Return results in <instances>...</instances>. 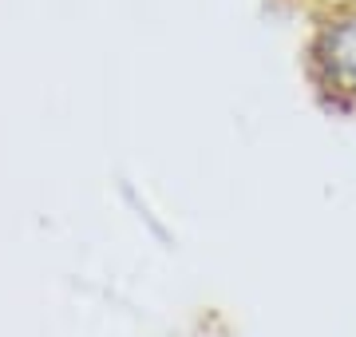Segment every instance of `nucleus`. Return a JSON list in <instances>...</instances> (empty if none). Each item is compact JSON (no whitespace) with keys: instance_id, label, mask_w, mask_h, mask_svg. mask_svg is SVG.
Segmentation results:
<instances>
[{"instance_id":"obj_1","label":"nucleus","mask_w":356,"mask_h":337,"mask_svg":"<svg viewBox=\"0 0 356 337\" xmlns=\"http://www.w3.org/2000/svg\"><path fill=\"white\" fill-rule=\"evenodd\" d=\"M301 68L325 111L356 116V0H337L309 13Z\"/></svg>"},{"instance_id":"obj_2","label":"nucleus","mask_w":356,"mask_h":337,"mask_svg":"<svg viewBox=\"0 0 356 337\" xmlns=\"http://www.w3.org/2000/svg\"><path fill=\"white\" fill-rule=\"evenodd\" d=\"M293 4H301L305 13H313V8H325V4H337V0H293Z\"/></svg>"}]
</instances>
